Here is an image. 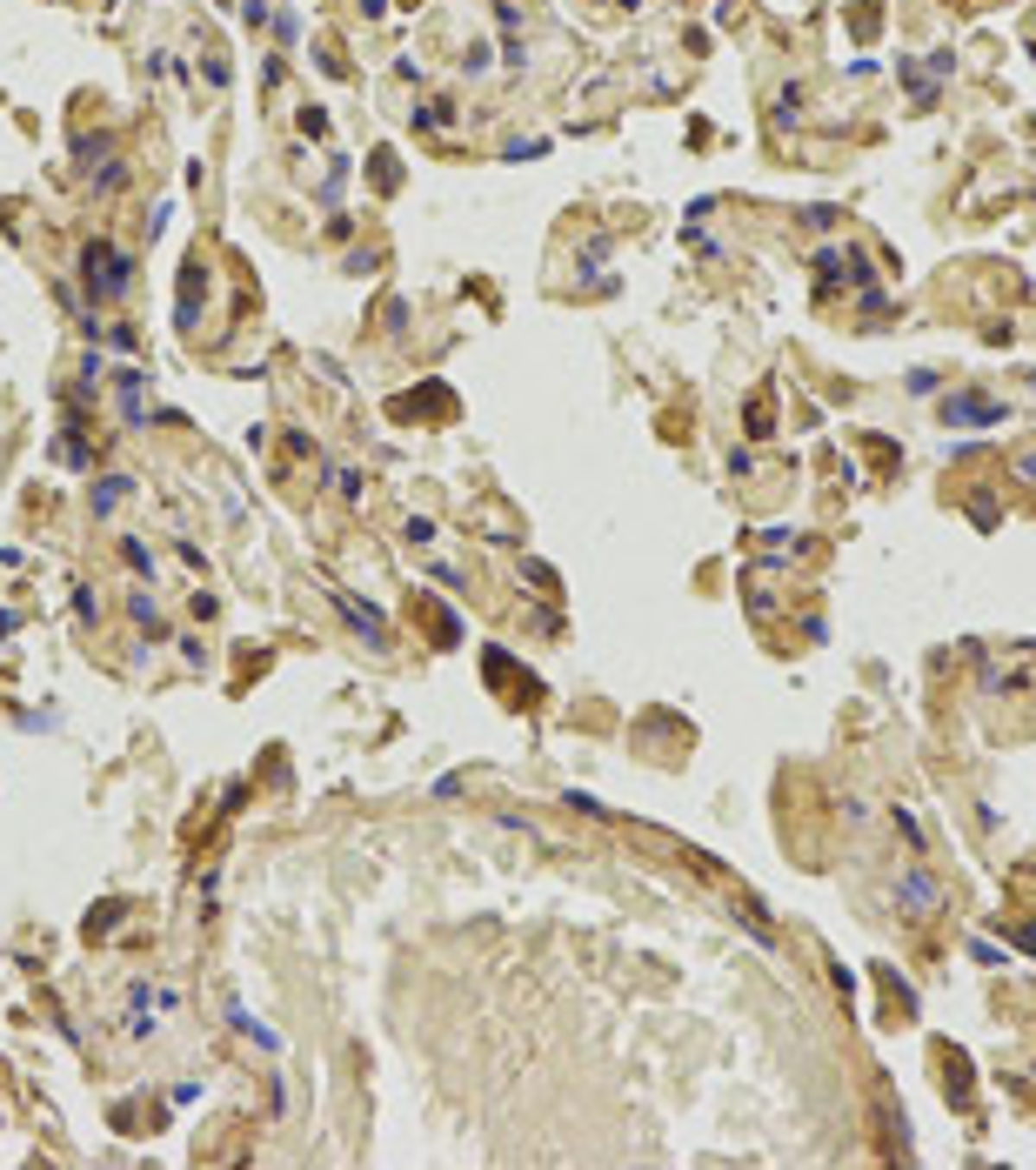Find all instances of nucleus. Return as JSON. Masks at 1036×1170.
Listing matches in <instances>:
<instances>
[{"label":"nucleus","mask_w":1036,"mask_h":1170,"mask_svg":"<svg viewBox=\"0 0 1036 1170\" xmlns=\"http://www.w3.org/2000/svg\"><path fill=\"white\" fill-rule=\"evenodd\" d=\"M121 495H127V482H121V475H114V482H101V488H94V515H107L114 502H121Z\"/></svg>","instance_id":"39448f33"},{"label":"nucleus","mask_w":1036,"mask_h":1170,"mask_svg":"<svg viewBox=\"0 0 1036 1170\" xmlns=\"http://www.w3.org/2000/svg\"><path fill=\"white\" fill-rule=\"evenodd\" d=\"M7 629H14V615H0V636H7Z\"/></svg>","instance_id":"0eeeda50"},{"label":"nucleus","mask_w":1036,"mask_h":1170,"mask_svg":"<svg viewBox=\"0 0 1036 1170\" xmlns=\"http://www.w3.org/2000/svg\"><path fill=\"white\" fill-rule=\"evenodd\" d=\"M1016 475H1023V482H1036V448H1023V455H1016Z\"/></svg>","instance_id":"423d86ee"},{"label":"nucleus","mask_w":1036,"mask_h":1170,"mask_svg":"<svg viewBox=\"0 0 1036 1170\" xmlns=\"http://www.w3.org/2000/svg\"><path fill=\"white\" fill-rule=\"evenodd\" d=\"M943 422H950V429H996L1003 408L989 402V395H950V402H943Z\"/></svg>","instance_id":"f257e3e1"},{"label":"nucleus","mask_w":1036,"mask_h":1170,"mask_svg":"<svg viewBox=\"0 0 1036 1170\" xmlns=\"http://www.w3.org/2000/svg\"><path fill=\"white\" fill-rule=\"evenodd\" d=\"M87 288H94V295H121L127 288V261L114 255V248H101V241L87 248Z\"/></svg>","instance_id":"f03ea898"},{"label":"nucleus","mask_w":1036,"mask_h":1170,"mask_svg":"<svg viewBox=\"0 0 1036 1170\" xmlns=\"http://www.w3.org/2000/svg\"><path fill=\"white\" fill-rule=\"evenodd\" d=\"M936 903H943V883L923 876V869H910V876L896 883V910H903V916H930Z\"/></svg>","instance_id":"7ed1b4c3"},{"label":"nucleus","mask_w":1036,"mask_h":1170,"mask_svg":"<svg viewBox=\"0 0 1036 1170\" xmlns=\"http://www.w3.org/2000/svg\"><path fill=\"white\" fill-rule=\"evenodd\" d=\"M334 602H341V615H348L354 629H368V642H388V622H381V615H375V609H368V602H348V595H341V588H334Z\"/></svg>","instance_id":"20e7f679"}]
</instances>
